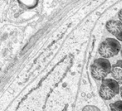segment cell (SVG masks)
Segmentation results:
<instances>
[{"label": "cell", "mask_w": 122, "mask_h": 111, "mask_svg": "<svg viewBox=\"0 0 122 111\" xmlns=\"http://www.w3.org/2000/svg\"><path fill=\"white\" fill-rule=\"evenodd\" d=\"M111 65L108 59L97 58L92 62L91 66V73L92 77L97 81L105 80V78L111 74Z\"/></svg>", "instance_id": "1"}, {"label": "cell", "mask_w": 122, "mask_h": 111, "mask_svg": "<svg viewBox=\"0 0 122 111\" xmlns=\"http://www.w3.org/2000/svg\"><path fill=\"white\" fill-rule=\"evenodd\" d=\"M121 47L119 41L109 37L101 43L98 48V53L102 58L108 59L119 54L121 52Z\"/></svg>", "instance_id": "2"}, {"label": "cell", "mask_w": 122, "mask_h": 111, "mask_svg": "<svg viewBox=\"0 0 122 111\" xmlns=\"http://www.w3.org/2000/svg\"><path fill=\"white\" fill-rule=\"evenodd\" d=\"M120 85L114 79H105L102 81L100 87L99 95L101 99L110 100L120 93Z\"/></svg>", "instance_id": "3"}, {"label": "cell", "mask_w": 122, "mask_h": 111, "mask_svg": "<svg viewBox=\"0 0 122 111\" xmlns=\"http://www.w3.org/2000/svg\"><path fill=\"white\" fill-rule=\"evenodd\" d=\"M106 28L111 34L122 42V23L119 20H110L106 23Z\"/></svg>", "instance_id": "4"}, {"label": "cell", "mask_w": 122, "mask_h": 111, "mask_svg": "<svg viewBox=\"0 0 122 111\" xmlns=\"http://www.w3.org/2000/svg\"><path fill=\"white\" fill-rule=\"evenodd\" d=\"M111 75L116 81H122V60H119L111 66Z\"/></svg>", "instance_id": "5"}, {"label": "cell", "mask_w": 122, "mask_h": 111, "mask_svg": "<svg viewBox=\"0 0 122 111\" xmlns=\"http://www.w3.org/2000/svg\"><path fill=\"white\" fill-rule=\"evenodd\" d=\"M111 111H122V100H117L110 105Z\"/></svg>", "instance_id": "6"}, {"label": "cell", "mask_w": 122, "mask_h": 111, "mask_svg": "<svg viewBox=\"0 0 122 111\" xmlns=\"http://www.w3.org/2000/svg\"><path fill=\"white\" fill-rule=\"evenodd\" d=\"M82 111H101L97 106H94V105H87L83 108Z\"/></svg>", "instance_id": "7"}, {"label": "cell", "mask_w": 122, "mask_h": 111, "mask_svg": "<svg viewBox=\"0 0 122 111\" xmlns=\"http://www.w3.org/2000/svg\"><path fill=\"white\" fill-rule=\"evenodd\" d=\"M118 18H119V21H121L122 23V9L119 11V13H118Z\"/></svg>", "instance_id": "8"}, {"label": "cell", "mask_w": 122, "mask_h": 111, "mask_svg": "<svg viewBox=\"0 0 122 111\" xmlns=\"http://www.w3.org/2000/svg\"><path fill=\"white\" fill-rule=\"evenodd\" d=\"M120 95H121V97L122 99V85L121 86V88H120Z\"/></svg>", "instance_id": "9"}, {"label": "cell", "mask_w": 122, "mask_h": 111, "mask_svg": "<svg viewBox=\"0 0 122 111\" xmlns=\"http://www.w3.org/2000/svg\"><path fill=\"white\" fill-rule=\"evenodd\" d=\"M121 57H122V47H121Z\"/></svg>", "instance_id": "10"}]
</instances>
